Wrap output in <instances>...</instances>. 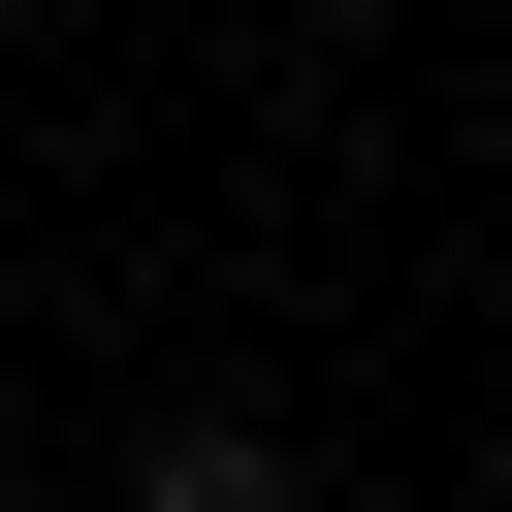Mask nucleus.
I'll return each instance as SVG.
<instances>
[{
    "mask_svg": "<svg viewBox=\"0 0 512 512\" xmlns=\"http://www.w3.org/2000/svg\"><path fill=\"white\" fill-rule=\"evenodd\" d=\"M128 512H288V448H256V416H160V448H128Z\"/></svg>",
    "mask_w": 512,
    "mask_h": 512,
    "instance_id": "f257e3e1",
    "label": "nucleus"
}]
</instances>
